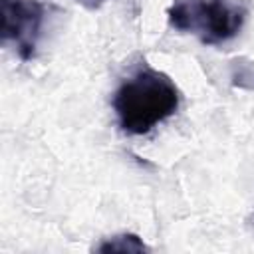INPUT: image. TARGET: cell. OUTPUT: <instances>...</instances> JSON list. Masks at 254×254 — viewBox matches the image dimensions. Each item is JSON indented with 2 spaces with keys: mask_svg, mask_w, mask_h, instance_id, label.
<instances>
[{
  "mask_svg": "<svg viewBox=\"0 0 254 254\" xmlns=\"http://www.w3.org/2000/svg\"><path fill=\"white\" fill-rule=\"evenodd\" d=\"M179 89L175 81L149 65L131 73L113 95V109L121 131L145 135L179 109Z\"/></svg>",
  "mask_w": 254,
  "mask_h": 254,
  "instance_id": "1",
  "label": "cell"
},
{
  "mask_svg": "<svg viewBox=\"0 0 254 254\" xmlns=\"http://www.w3.org/2000/svg\"><path fill=\"white\" fill-rule=\"evenodd\" d=\"M167 20L173 30L192 34L206 46H218L240 32L246 8L228 0H175Z\"/></svg>",
  "mask_w": 254,
  "mask_h": 254,
  "instance_id": "2",
  "label": "cell"
},
{
  "mask_svg": "<svg viewBox=\"0 0 254 254\" xmlns=\"http://www.w3.org/2000/svg\"><path fill=\"white\" fill-rule=\"evenodd\" d=\"M2 6V42L12 44L20 60L36 54L46 18V6L40 0H0Z\"/></svg>",
  "mask_w": 254,
  "mask_h": 254,
  "instance_id": "3",
  "label": "cell"
},
{
  "mask_svg": "<svg viewBox=\"0 0 254 254\" xmlns=\"http://www.w3.org/2000/svg\"><path fill=\"white\" fill-rule=\"evenodd\" d=\"M97 252H147L149 248L143 244V240L137 234H117L107 240H103L97 248Z\"/></svg>",
  "mask_w": 254,
  "mask_h": 254,
  "instance_id": "4",
  "label": "cell"
},
{
  "mask_svg": "<svg viewBox=\"0 0 254 254\" xmlns=\"http://www.w3.org/2000/svg\"><path fill=\"white\" fill-rule=\"evenodd\" d=\"M230 81L234 87L254 91V62L248 58H236L230 62Z\"/></svg>",
  "mask_w": 254,
  "mask_h": 254,
  "instance_id": "5",
  "label": "cell"
},
{
  "mask_svg": "<svg viewBox=\"0 0 254 254\" xmlns=\"http://www.w3.org/2000/svg\"><path fill=\"white\" fill-rule=\"evenodd\" d=\"M77 2H81V4H85V6H89V8H97V6H101L105 0H77Z\"/></svg>",
  "mask_w": 254,
  "mask_h": 254,
  "instance_id": "6",
  "label": "cell"
}]
</instances>
